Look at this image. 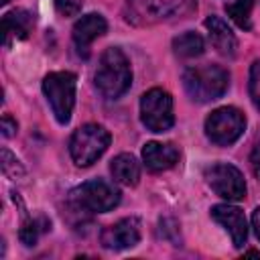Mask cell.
<instances>
[{"label":"cell","mask_w":260,"mask_h":260,"mask_svg":"<svg viewBox=\"0 0 260 260\" xmlns=\"http://www.w3.org/2000/svg\"><path fill=\"white\" fill-rule=\"evenodd\" d=\"M197 10V0H126L124 18L134 26H152L187 18Z\"/></svg>","instance_id":"obj_1"},{"label":"cell","mask_w":260,"mask_h":260,"mask_svg":"<svg viewBox=\"0 0 260 260\" xmlns=\"http://www.w3.org/2000/svg\"><path fill=\"white\" fill-rule=\"evenodd\" d=\"M93 83L100 95L106 100H116L128 91L132 83V69L122 49L108 47L102 53L98 69L93 73Z\"/></svg>","instance_id":"obj_2"},{"label":"cell","mask_w":260,"mask_h":260,"mask_svg":"<svg viewBox=\"0 0 260 260\" xmlns=\"http://www.w3.org/2000/svg\"><path fill=\"white\" fill-rule=\"evenodd\" d=\"M183 87L193 102L207 104L221 98L230 87V73L221 65H195L183 73Z\"/></svg>","instance_id":"obj_3"},{"label":"cell","mask_w":260,"mask_h":260,"mask_svg":"<svg viewBox=\"0 0 260 260\" xmlns=\"http://www.w3.org/2000/svg\"><path fill=\"white\" fill-rule=\"evenodd\" d=\"M75 85L77 77L71 71H53L43 79V93L59 124H67L71 120L75 106Z\"/></svg>","instance_id":"obj_4"},{"label":"cell","mask_w":260,"mask_h":260,"mask_svg":"<svg viewBox=\"0 0 260 260\" xmlns=\"http://www.w3.org/2000/svg\"><path fill=\"white\" fill-rule=\"evenodd\" d=\"M112 136L100 124H83L77 128L69 140V152L77 167L93 165L110 146Z\"/></svg>","instance_id":"obj_5"},{"label":"cell","mask_w":260,"mask_h":260,"mask_svg":"<svg viewBox=\"0 0 260 260\" xmlns=\"http://www.w3.org/2000/svg\"><path fill=\"white\" fill-rule=\"evenodd\" d=\"M71 203L83 211L106 213L120 203V191L104 179H91L71 191Z\"/></svg>","instance_id":"obj_6"},{"label":"cell","mask_w":260,"mask_h":260,"mask_svg":"<svg viewBox=\"0 0 260 260\" xmlns=\"http://www.w3.org/2000/svg\"><path fill=\"white\" fill-rule=\"evenodd\" d=\"M246 130V116L232 106L213 110L205 120V134L217 146L234 144Z\"/></svg>","instance_id":"obj_7"},{"label":"cell","mask_w":260,"mask_h":260,"mask_svg":"<svg viewBox=\"0 0 260 260\" xmlns=\"http://www.w3.org/2000/svg\"><path fill=\"white\" fill-rule=\"evenodd\" d=\"M140 120L150 132H167L175 124L171 93L160 87L148 89L140 98Z\"/></svg>","instance_id":"obj_8"},{"label":"cell","mask_w":260,"mask_h":260,"mask_svg":"<svg viewBox=\"0 0 260 260\" xmlns=\"http://www.w3.org/2000/svg\"><path fill=\"white\" fill-rule=\"evenodd\" d=\"M205 181L225 201H242L246 197V181L240 169L230 162H213L205 169Z\"/></svg>","instance_id":"obj_9"},{"label":"cell","mask_w":260,"mask_h":260,"mask_svg":"<svg viewBox=\"0 0 260 260\" xmlns=\"http://www.w3.org/2000/svg\"><path fill=\"white\" fill-rule=\"evenodd\" d=\"M140 242V221L136 217H124L102 232V246L108 250H126Z\"/></svg>","instance_id":"obj_10"},{"label":"cell","mask_w":260,"mask_h":260,"mask_svg":"<svg viewBox=\"0 0 260 260\" xmlns=\"http://www.w3.org/2000/svg\"><path fill=\"white\" fill-rule=\"evenodd\" d=\"M108 30V22L102 14L98 12H89L85 16H81L75 26H73V32H71V39H73V45L77 49V53L81 57H87L89 55V45L102 37L104 32Z\"/></svg>","instance_id":"obj_11"},{"label":"cell","mask_w":260,"mask_h":260,"mask_svg":"<svg viewBox=\"0 0 260 260\" xmlns=\"http://www.w3.org/2000/svg\"><path fill=\"white\" fill-rule=\"evenodd\" d=\"M211 217L228 230V234L232 236V242H234L236 248H242L246 244V238H248V221H246V215H244V211L240 207L228 205V203L213 205L211 207Z\"/></svg>","instance_id":"obj_12"},{"label":"cell","mask_w":260,"mask_h":260,"mask_svg":"<svg viewBox=\"0 0 260 260\" xmlns=\"http://www.w3.org/2000/svg\"><path fill=\"white\" fill-rule=\"evenodd\" d=\"M142 160L148 171L160 173L173 169L179 162V148L171 142H146L142 148Z\"/></svg>","instance_id":"obj_13"},{"label":"cell","mask_w":260,"mask_h":260,"mask_svg":"<svg viewBox=\"0 0 260 260\" xmlns=\"http://www.w3.org/2000/svg\"><path fill=\"white\" fill-rule=\"evenodd\" d=\"M32 14L24 8H16L10 10L2 16V37H4V45L10 47L12 41H24L30 30H32Z\"/></svg>","instance_id":"obj_14"},{"label":"cell","mask_w":260,"mask_h":260,"mask_svg":"<svg viewBox=\"0 0 260 260\" xmlns=\"http://www.w3.org/2000/svg\"><path fill=\"white\" fill-rule=\"evenodd\" d=\"M205 28L209 30V41L215 47V51L223 57H234L236 49H238V41L232 32V28L228 26V22L215 14L205 18Z\"/></svg>","instance_id":"obj_15"},{"label":"cell","mask_w":260,"mask_h":260,"mask_svg":"<svg viewBox=\"0 0 260 260\" xmlns=\"http://www.w3.org/2000/svg\"><path fill=\"white\" fill-rule=\"evenodd\" d=\"M110 173H112L116 183H120L124 187H134L138 183V179H140V165L132 154L122 152V154L112 158Z\"/></svg>","instance_id":"obj_16"},{"label":"cell","mask_w":260,"mask_h":260,"mask_svg":"<svg viewBox=\"0 0 260 260\" xmlns=\"http://www.w3.org/2000/svg\"><path fill=\"white\" fill-rule=\"evenodd\" d=\"M205 49V43L201 39V35L193 32V30H187L179 37L173 39V51L177 57L181 59H193V57H199Z\"/></svg>","instance_id":"obj_17"},{"label":"cell","mask_w":260,"mask_h":260,"mask_svg":"<svg viewBox=\"0 0 260 260\" xmlns=\"http://www.w3.org/2000/svg\"><path fill=\"white\" fill-rule=\"evenodd\" d=\"M252 8H254V0H236L232 4H225L228 16L242 30H250L252 28Z\"/></svg>","instance_id":"obj_18"},{"label":"cell","mask_w":260,"mask_h":260,"mask_svg":"<svg viewBox=\"0 0 260 260\" xmlns=\"http://www.w3.org/2000/svg\"><path fill=\"white\" fill-rule=\"evenodd\" d=\"M43 230H47V228H41L39 219L28 217V219L22 221L20 232H18V238H20V242H22L24 246H35L37 240H39V234H41Z\"/></svg>","instance_id":"obj_19"},{"label":"cell","mask_w":260,"mask_h":260,"mask_svg":"<svg viewBox=\"0 0 260 260\" xmlns=\"http://www.w3.org/2000/svg\"><path fill=\"white\" fill-rule=\"evenodd\" d=\"M248 91L254 102V106L260 110V59L252 63L250 67V81H248Z\"/></svg>","instance_id":"obj_20"},{"label":"cell","mask_w":260,"mask_h":260,"mask_svg":"<svg viewBox=\"0 0 260 260\" xmlns=\"http://www.w3.org/2000/svg\"><path fill=\"white\" fill-rule=\"evenodd\" d=\"M2 171L10 179H16V177H20L24 173L22 167H20V162L16 160V156L8 148H2Z\"/></svg>","instance_id":"obj_21"},{"label":"cell","mask_w":260,"mask_h":260,"mask_svg":"<svg viewBox=\"0 0 260 260\" xmlns=\"http://www.w3.org/2000/svg\"><path fill=\"white\" fill-rule=\"evenodd\" d=\"M55 8L63 16H75L81 12V0H55Z\"/></svg>","instance_id":"obj_22"},{"label":"cell","mask_w":260,"mask_h":260,"mask_svg":"<svg viewBox=\"0 0 260 260\" xmlns=\"http://www.w3.org/2000/svg\"><path fill=\"white\" fill-rule=\"evenodd\" d=\"M16 128H18L16 120H14L10 114H4V116H2V122H0V130H2V134H4L6 138H10V136L16 134Z\"/></svg>","instance_id":"obj_23"},{"label":"cell","mask_w":260,"mask_h":260,"mask_svg":"<svg viewBox=\"0 0 260 260\" xmlns=\"http://www.w3.org/2000/svg\"><path fill=\"white\" fill-rule=\"evenodd\" d=\"M250 167H252L254 177L260 181V142L254 144V148H252V152H250Z\"/></svg>","instance_id":"obj_24"},{"label":"cell","mask_w":260,"mask_h":260,"mask_svg":"<svg viewBox=\"0 0 260 260\" xmlns=\"http://www.w3.org/2000/svg\"><path fill=\"white\" fill-rule=\"evenodd\" d=\"M252 228H254L256 238L260 240V207H256L254 213H252Z\"/></svg>","instance_id":"obj_25"},{"label":"cell","mask_w":260,"mask_h":260,"mask_svg":"<svg viewBox=\"0 0 260 260\" xmlns=\"http://www.w3.org/2000/svg\"><path fill=\"white\" fill-rule=\"evenodd\" d=\"M8 2H10V0H0V4H8Z\"/></svg>","instance_id":"obj_26"}]
</instances>
